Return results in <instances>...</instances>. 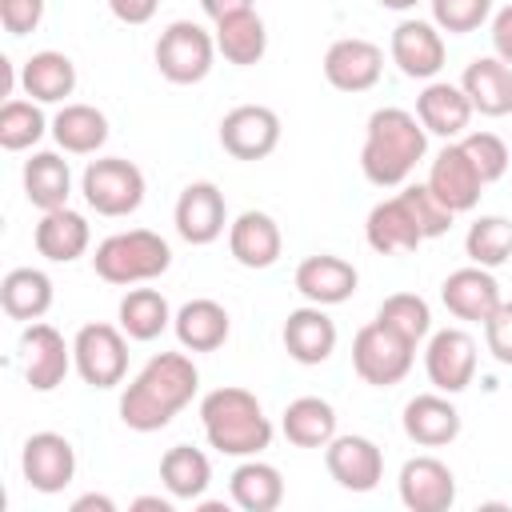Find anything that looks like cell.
<instances>
[{"label": "cell", "instance_id": "obj_1", "mask_svg": "<svg viewBox=\"0 0 512 512\" xmlns=\"http://www.w3.org/2000/svg\"><path fill=\"white\" fill-rule=\"evenodd\" d=\"M200 372L184 352H156L120 396V420L132 432H160L180 408L192 404Z\"/></svg>", "mask_w": 512, "mask_h": 512}, {"label": "cell", "instance_id": "obj_2", "mask_svg": "<svg viewBox=\"0 0 512 512\" xmlns=\"http://www.w3.org/2000/svg\"><path fill=\"white\" fill-rule=\"evenodd\" d=\"M428 152V132L416 112L408 108H376L364 124V148L360 168L376 188H400L408 184L412 168Z\"/></svg>", "mask_w": 512, "mask_h": 512}, {"label": "cell", "instance_id": "obj_3", "mask_svg": "<svg viewBox=\"0 0 512 512\" xmlns=\"http://www.w3.org/2000/svg\"><path fill=\"white\" fill-rule=\"evenodd\" d=\"M200 424H204L208 444L220 456L248 460V456H260L272 444V420L264 416L260 400L248 388H236V384L212 388L200 400Z\"/></svg>", "mask_w": 512, "mask_h": 512}, {"label": "cell", "instance_id": "obj_4", "mask_svg": "<svg viewBox=\"0 0 512 512\" xmlns=\"http://www.w3.org/2000/svg\"><path fill=\"white\" fill-rule=\"evenodd\" d=\"M172 264V248L160 232L152 228H128V232H112L108 240L96 244L92 268L104 284H148L156 276H164Z\"/></svg>", "mask_w": 512, "mask_h": 512}, {"label": "cell", "instance_id": "obj_5", "mask_svg": "<svg viewBox=\"0 0 512 512\" xmlns=\"http://www.w3.org/2000/svg\"><path fill=\"white\" fill-rule=\"evenodd\" d=\"M80 192H84V200H88V208L96 216H112L116 220V216H132L144 204L148 184H144V172L132 160H124V156H100V160H92L84 168Z\"/></svg>", "mask_w": 512, "mask_h": 512}, {"label": "cell", "instance_id": "obj_6", "mask_svg": "<svg viewBox=\"0 0 512 512\" xmlns=\"http://www.w3.org/2000/svg\"><path fill=\"white\" fill-rule=\"evenodd\" d=\"M412 360H416V344H408L400 332L384 328L380 320L364 324L356 336H352V368L364 384L372 388H392L400 384L408 372H412Z\"/></svg>", "mask_w": 512, "mask_h": 512}, {"label": "cell", "instance_id": "obj_7", "mask_svg": "<svg viewBox=\"0 0 512 512\" xmlns=\"http://www.w3.org/2000/svg\"><path fill=\"white\" fill-rule=\"evenodd\" d=\"M216 36L196 20H172L156 40V68L168 84H200L212 72Z\"/></svg>", "mask_w": 512, "mask_h": 512}, {"label": "cell", "instance_id": "obj_8", "mask_svg": "<svg viewBox=\"0 0 512 512\" xmlns=\"http://www.w3.org/2000/svg\"><path fill=\"white\" fill-rule=\"evenodd\" d=\"M72 368L88 388H116L128 372V332L116 324H84L72 340Z\"/></svg>", "mask_w": 512, "mask_h": 512}, {"label": "cell", "instance_id": "obj_9", "mask_svg": "<svg viewBox=\"0 0 512 512\" xmlns=\"http://www.w3.org/2000/svg\"><path fill=\"white\" fill-rule=\"evenodd\" d=\"M280 144V116L268 104H236L220 120V148L232 160H264Z\"/></svg>", "mask_w": 512, "mask_h": 512}, {"label": "cell", "instance_id": "obj_10", "mask_svg": "<svg viewBox=\"0 0 512 512\" xmlns=\"http://www.w3.org/2000/svg\"><path fill=\"white\" fill-rule=\"evenodd\" d=\"M20 472L44 496L64 492L76 480V448H72V440L60 436V432H32L24 440V452H20Z\"/></svg>", "mask_w": 512, "mask_h": 512}, {"label": "cell", "instance_id": "obj_11", "mask_svg": "<svg viewBox=\"0 0 512 512\" xmlns=\"http://www.w3.org/2000/svg\"><path fill=\"white\" fill-rule=\"evenodd\" d=\"M424 372L436 392H464L476 376V340L464 328H440L428 336L424 348Z\"/></svg>", "mask_w": 512, "mask_h": 512}, {"label": "cell", "instance_id": "obj_12", "mask_svg": "<svg viewBox=\"0 0 512 512\" xmlns=\"http://www.w3.org/2000/svg\"><path fill=\"white\" fill-rule=\"evenodd\" d=\"M20 356H24V380L32 384V392L60 388L72 368V344L44 320H32L20 332Z\"/></svg>", "mask_w": 512, "mask_h": 512}, {"label": "cell", "instance_id": "obj_13", "mask_svg": "<svg viewBox=\"0 0 512 512\" xmlns=\"http://www.w3.org/2000/svg\"><path fill=\"white\" fill-rule=\"evenodd\" d=\"M172 220H176V232H180L184 244L204 248V244L220 240L224 228H228V204H224V192H220L212 180H196V184H188V188L180 192V200H176Z\"/></svg>", "mask_w": 512, "mask_h": 512}, {"label": "cell", "instance_id": "obj_14", "mask_svg": "<svg viewBox=\"0 0 512 512\" xmlns=\"http://www.w3.org/2000/svg\"><path fill=\"white\" fill-rule=\"evenodd\" d=\"M380 72H384V52H380V44H372L364 36L332 40L324 52V80L336 92H368V88H376Z\"/></svg>", "mask_w": 512, "mask_h": 512}, {"label": "cell", "instance_id": "obj_15", "mask_svg": "<svg viewBox=\"0 0 512 512\" xmlns=\"http://www.w3.org/2000/svg\"><path fill=\"white\" fill-rule=\"evenodd\" d=\"M324 468L344 492H372L384 480V452L368 436H332L324 444Z\"/></svg>", "mask_w": 512, "mask_h": 512}, {"label": "cell", "instance_id": "obj_16", "mask_svg": "<svg viewBox=\"0 0 512 512\" xmlns=\"http://www.w3.org/2000/svg\"><path fill=\"white\" fill-rule=\"evenodd\" d=\"M424 184L432 188V196L448 212H472L476 200H480V192H484V180H480L476 164L468 160V152L460 148V140H452V144L440 148V156L432 160Z\"/></svg>", "mask_w": 512, "mask_h": 512}, {"label": "cell", "instance_id": "obj_17", "mask_svg": "<svg viewBox=\"0 0 512 512\" xmlns=\"http://www.w3.org/2000/svg\"><path fill=\"white\" fill-rule=\"evenodd\" d=\"M388 52H392V64L408 76V80H432L440 68H444V36L432 20H400L392 28V40H388Z\"/></svg>", "mask_w": 512, "mask_h": 512}, {"label": "cell", "instance_id": "obj_18", "mask_svg": "<svg viewBox=\"0 0 512 512\" xmlns=\"http://www.w3.org/2000/svg\"><path fill=\"white\" fill-rule=\"evenodd\" d=\"M400 500L412 512H448L456 504V476L436 456H412L400 468Z\"/></svg>", "mask_w": 512, "mask_h": 512}, {"label": "cell", "instance_id": "obj_19", "mask_svg": "<svg viewBox=\"0 0 512 512\" xmlns=\"http://www.w3.org/2000/svg\"><path fill=\"white\" fill-rule=\"evenodd\" d=\"M440 300L444 308L456 316V320H472V324H484L496 308H500V284L492 276V268H480V264H468V268H456L444 276L440 284Z\"/></svg>", "mask_w": 512, "mask_h": 512}, {"label": "cell", "instance_id": "obj_20", "mask_svg": "<svg viewBox=\"0 0 512 512\" xmlns=\"http://www.w3.org/2000/svg\"><path fill=\"white\" fill-rule=\"evenodd\" d=\"M228 252L240 268H272L284 252V236H280V224L268 216V212H240L232 224H228Z\"/></svg>", "mask_w": 512, "mask_h": 512}, {"label": "cell", "instance_id": "obj_21", "mask_svg": "<svg viewBox=\"0 0 512 512\" xmlns=\"http://www.w3.org/2000/svg\"><path fill=\"white\" fill-rule=\"evenodd\" d=\"M416 116L424 124V132L432 136H444V140H460L476 116L468 92L460 84H448V80H428L424 92L416 96Z\"/></svg>", "mask_w": 512, "mask_h": 512}, {"label": "cell", "instance_id": "obj_22", "mask_svg": "<svg viewBox=\"0 0 512 512\" xmlns=\"http://www.w3.org/2000/svg\"><path fill=\"white\" fill-rule=\"evenodd\" d=\"M296 292L308 300V304H344L356 284H360V272L344 260V256H332V252H320V256H308L296 264Z\"/></svg>", "mask_w": 512, "mask_h": 512}, {"label": "cell", "instance_id": "obj_23", "mask_svg": "<svg viewBox=\"0 0 512 512\" xmlns=\"http://www.w3.org/2000/svg\"><path fill=\"white\" fill-rule=\"evenodd\" d=\"M404 436L420 448H444L460 436V412L448 392H420L404 404Z\"/></svg>", "mask_w": 512, "mask_h": 512}, {"label": "cell", "instance_id": "obj_24", "mask_svg": "<svg viewBox=\"0 0 512 512\" xmlns=\"http://www.w3.org/2000/svg\"><path fill=\"white\" fill-rule=\"evenodd\" d=\"M284 352L296 364H324L336 352V324L320 304H304L284 320Z\"/></svg>", "mask_w": 512, "mask_h": 512}, {"label": "cell", "instance_id": "obj_25", "mask_svg": "<svg viewBox=\"0 0 512 512\" xmlns=\"http://www.w3.org/2000/svg\"><path fill=\"white\" fill-rule=\"evenodd\" d=\"M32 244H36V252L44 256V260H52V264H72V260H80L84 252H88V244H92V228H88V220L76 212V208H52V212H44L40 216V224H36V232H32Z\"/></svg>", "mask_w": 512, "mask_h": 512}, {"label": "cell", "instance_id": "obj_26", "mask_svg": "<svg viewBox=\"0 0 512 512\" xmlns=\"http://www.w3.org/2000/svg\"><path fill=\"white\" fill-rule=\"evenodd\" d=\"M364 236H368V248L380 252V256H396V252H416L424 244V232L420 224L412 220L408 204L400 200V192L392 200H380L368 220H364Z\"/></svg>", "mask_w": 512, "mask_h": 512}, {"label": "cell", "instance_id": "obj_27", "mask_svg": "<svg viewBox=\"0 0 512 512\" xmlns=\"http://www.w3.org/2000/svg\"><path fill=\"white\" fill-rule=\"evenodd\" d=\"M172 328H176V340L180 348L188 352H216L228 332H232V316L220 300H208V296H196L188 304H180V312L172 316Z\"/></svg>", "mask_w": 512, "mask_h": 512}, {"label": "cell", "instance_id": "obj_28", "mask_svg": "<svg viewBox=\"0 0 512 512\" xmlns=\"http://www.w3.org/2000/svg\"><path fill=\"white\" fill-rule=\"evenodd\" d=\"M460 88L480 116H512V64L500 56H476L464 68Z\"/></svg>", "mask_w": 512, "mask_h": 512}, {"label": "cell", "instance_id": "obj_29", "mask_svg": "<svg viewBox=\"0 0 512 512\" xmlns=\"http://www.w3.org/2000/svg\"><path fill=\"white\" fill-rule=\"evenodd\" d=\"M20 84L36 104H60V100H68L76 92V64H72V56L56 52V48L32 52L24 60Z\"/></svg>", "mask_w": 512, "mask_h": 512}, {"label": "cell", "instance_id": "obj_30", "mask_svg": "<svg viewBox=\"0 0 512 512\" xmlns=\"http://www.w3.org/2000/svg\"><path fill=\"white\" fill-rule=\"evenodd\" d=\"M228 492H232V504L244 512H276L284 504V476L276 464L248 456L228 476Z\"/></svg>", "mask_w": 512, "mask_h": 512}, {"label": "cell", "instance_id": "obj_31", "mask_svg": "<svg viewBox=\"0 0 512 512\" xmlns=\"http://www.w3.org/2000/svg\"><path fill=\"white\" fill-rule=\"evenodd\" d=\"M24 196L40 212L64 208L72 196V168L60 152H32L24 160Z\"/></svg>", "mask_w": 512, "mask_h": 512}, {"label": "cell", "instance_id": "obj_32", "mask_svg": "<svg viewBox=\"0 0 512 512\" xmlns=\"http://www.w3.org/2000/svg\"><path fill=\"white\" fill-rule=\"evenodd\" d=\"M212 36H216V52H220L228 64H236V68H252V64H260L264 52H268V28H264V20L256 16V8L216 20V32H212Z\"/></svg>", "mask_w": 512, "mask_h": 512}, {"label": "cell", "instance_id": "obj_33", "mask_svg": "<svg viewBox=\"0 0 512 512\" xmlns=\"http://www.w3.org/2000/svg\"><path fill=\"white\" fill-rule=\"evenodd\" d=\"M52 140L72 156H92L108 140V116L92 104H64L52 116Z\"/></svg>", "mask_w": 512, "mask_h": 512}, {"label": "cell", "instance_id": "obj_34", "mask_svg": "<svg viewBox=\"0 0 512 512\" xmlns=\"http://www.w3.org/2000/svg\"><path fill=\"white\" fill-rule=\"evenodd\" d=\"M52 296H56L52 292V280L40 268H12L0 280V304H4V312L12 320H24V324L40 320L52 308Z\"/></svg>", "mask_w": 512, "mask_h": 512}, {"label": "cell", "instance_id": "obj_35", "mask_svg": "<svg viewBox=\"0 0 512 512\" xmlns=\"http://www.w3.org/2000/svg\"><path fill=\"white\" fill-rule=\"evenodd\" d=\"M160 480L172 500H200L212 484V464L200 448L192 444H172L160 456Z\"/></svg>", "mask_w": 512, "mask_h": 512}, {"label": "cell", "instance_id": "obj_36", "mask_svg": "<svg viewBox=\"0 0 512 512\" xmlns=\"http://www.w3.org/2000/svg\"><path fill=\"white\" fill-rule=\"evenodd\" d=\"M280 428H284L288 444H296V448H324L336 436V408L320 396H296L284 408Z\"/></svg>", "mask_w": 512, "mask_h": 512}, {"label": "cell", "instance_id": "obj_37", "mask_svg": "<svg viewBox=\"0 0 512 512\" xmlns=\"http://www.w3.org/2000/svg\"><path fill=\"white\" fill-rule=\"evenodd\" d=\"M172 324V308L156 288H128L120 300V328L128 340H156Z\"/></svg>", "mask_w": 512, "mask_h": 512}, {"label": "cell", "instance_id": "obj_38", "mask_svg": "<svg viewBox=\"0 0 512 512\" xmlns=\"http://www.w3.org/2000/svg\"><path fill=\"white\" fill-rule=\"evenodd\" d=\"M464 252L480 268L508 264L512 260V220H504V216H480L468 228V236H464Z\"/></svg>", "mask_w": 512, "mask_h": 512}, {"label": "cell", "instance_id": "obj_39", "mask_svg": "<svg viewBox=\"0 0 512 512\" xmlns=\"http://www.w3.org/2000/svg\"><path fill=\"white\" fill-rule=\"evenodd\" d=\"M376 320L392 332H400L408 344H420L428 332H432V308L424 296L416 292H392L380 308H376Z\"/></svg>", "mask_w": 512, "mask_h": 512}, {"label": "cell", "instance_id": "obj_40", "mask_svg": "<svg viewBox=\"0 0 512 512\" xmlns=\"http://www.w3.org/2000/svg\"><path fill=\"white\" fill-rule=\"evenodd\" d=\"M44 132H48V120H44L36 100H16V96L4 100V108H0V144L8 152L32 148Z\"/></svg>", "mask_w": 512, "mask_h": 512}, {"label": "cell", "instance_id": "obj_41", "mask_svg": "<svg viewBox=\"0 0 512 512\" xmlns=\"http://www.w3.org/2000/svg\"><path fill=\"white\" fill-rule=\"evenodd\" d=\"M400 200L408 204V212H412V220L420 224L424 240H436V236H444V232L452 228V216H456V212H448V208L432 196L428 184H404V188H400Z\"/></svg>", "mask_w": 512, "mask_h": 512}, {"label": "cell", "instance_id": "obj_42", "mask_svg": "<svg viewBox=\"0 0 512 512\" xmlns=\"http://www.w3.org/2000/svg\"><path fill=\"white\" fill-rule=\"evenodd\" d=\"M492 16V0H432V24L448 36H468Z\"/></svg>", "mask_w": 512, "mask_h": 512}, {"label": "cell", "instance_id": "obj_43", "mask_svg": "<svg viewBox=\"0 0 512 512\" xmlns=\"http://www.w3.org/2000/svg\"><path fill=\"white\" fill-rule=\"evenodd\" d=\"M460 148L468 152V160L476 164V172H480V180L484 184H492V180H500L504 172H508V144L496 136V132H464L460 136Z\"/></svg>", "mask_w": 512, "mask_h": 512}, {"label": "cell", "instance_id": "obj_44", "mask_svg": "<svg viewBox=\"0 0 512 512\" xmlns=\"http://www.w3.org/2000/svg\"><path fill=\"white\" fill-rule=\"evenodd\" d=\"M484 344L496 364H512V300H500V308L484 320Z\"/></svg>", "mask_w": 512, "mask_h": 512}, {"label": "cell", "instance_id": "obj_45", "mask_svg": "<svg viewBox=\"0 0 512 512\" xmlns=\"http://www.w3.org/2000/svg\"><path fill=\"white\" fill-rule=\"evenodd\" d=\"M44 20V0H0V24L8 36H28Z\"/></svg>", "mask_w": 512, "mask_h": 512}, {"label": "cell", "instance_id": "obj_46", "mask_svg": "<svg viewBox=\"0 0 512 512\" xmlns=\"http://www.w3.org/2000/svg\"><path fill=\"white\" fill-rule=\"evenodd\" d=\"M492 56H500L504 64H512V4H504L492 16Z\"/></svg>", "mask_w": 512, "mask_h": 512}, {"label": "cell", "instance_id": "obj_47", "mask_svg": "<svg viewBox=\"0 0 512 512\" xmlns=\"http://www.w3.org/2000/svg\"><path fill=\"white\" fill-rule=\"evenodd\" d=\"M108 8H112V16L124 20V24H148V20L156 16L160 0H108Z\"/></svg>", "mask_w": 512, "mask_h": 512}, {"label": "cell", "instance_id": "obj_48", "mask_svg": "<svg viewBox=\"0 0 512 512\" xmlns=\"http://www.w3.org/2000/svg\"><path fill=\"white\" fill-rule=\"evenodd\" d=\"M252 4H256V0H200L204 16H208L212 24L224 20V16H236V12H252Z\"/></svg>", "mask_w": 512, "mask_h": 512}, {"label": "cell", "instance_id": "obj_49", "mask_svg": "<svg viewBox=\"0 0 512 512\" xmlns=\"http://www.w3.org/2000/svg\"><path fill=\"white\" fill-rule=\"evenodd\" d=\"M116 512V504L108 500V496H96V492H88V496H80V500H72V512Z\"/></svg>", "mask_w": 512, "mask_h": 512}, {"label": "cell", "instance_id": "obj_50", "mask_svg": "<svg viewBox=\"0 0 512 512\" xmlns=\"http://www.w3.org/2000/svg\"><path fill=\"white\" fill-rule=\"evenodd\" d=\"M132 508H136V512H144V508H152V512H172V500H164V496H136Z\"/></svg>", "mask_w": 512, "mask_h": 512}, {"label": "cell", "instance_id": "obj_51", "mask_svg": "<svg viewBox=\"0 0 512 512\" xmlns=\"http://www.w3.org/2000/svg\"><path fill=\"white\" fill-rule=\"evenodd\" d=\"M384 8H392V12H408V8H416L420 0H380Z\"/></svg>", "mask_w": 512, "mask_h": 512}]
</instances>
